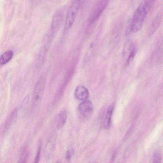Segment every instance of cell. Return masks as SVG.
Here are the masks:
<instances>
[{"label": "cell", "mask_w": 163, "mask_h": 163, "mask_svg": "<svg viewBox=\"0 0 163 163\" xmlns=\"http://www.w3.org/2000/svg\"><path fill=\"white\" fill-rule=\"evenodd\" d=\"M152 1H143L137 8L132 20L130 31L136 33L140 31L151 6Z\"/></svg>", "instance_id": "cell-1"}, {"label": "cell", "mask_w": 163, "mask_h": 163, "mask_svg": "<svg viewBox=\"0 0 163 163\" xmlns=\"http://www.w3.org/2000/svg\"><path fill=\"white\" fill-rule=\"evenodd\" d=\"M75 95L76 99L80 100H83L88 98L89 92L87 88L82 85H79L75 90Z\"/></svg>", "instance_id": "cell-8"}, {"label": "cell", "mask_w": 163, "mask_h": 163, "mask_svg": "<svg viewBox=\"0 0 163 163\" xmlns=\"http://www.w3.org/2000/svg\"><path fill=\"white\" fill-rule=\"evenodd\" d=\"M46 82V77L42 76L37 83L33 93V99L37 103L41 99L45 89Z\"/></svg>", "instance_id": "cell-3"}, {"label": "cell", "mask_w": 163, "mask_h": 163, "mask_svg": "<svg viewBox=\"0 0 163 163\" xmlns=\"http://www.w3.org/2000/svg\"><path fill=\"white\" fill-rule=\"evenodd\" d=\"M114 107V105L112 104L110 105L107 109L104 123V127L106 129H109L111 126V117H112Z\"/></svg>", "instance_id": "cell-11"}, {"label": "cell", "mask_w": 163, "mask_h": 163, "mask_svg": "<svg viewBox=\"0 0 163 163\" xmlns=\"http://www.w3.org/2000/svg\"><path fill=\"white\" fill-rule=\"evenodd\" d=\"M55 163H62V162L61 161L58 160Z\"/></svg>", "instance_id": "cell-18"}, {"label": "cell", "mask_w": 163, "mask_h": 163, "mask_svg": "<svg viewBox=\"0 0 163 163\" xmlns=\"http://www.w3.org/2000/svg\"><path fill=\"white\" fill-rule=\"evenodd\" d=\"M57 138L56 131H53L50 135L45 149V155L47 159H49L54 152Z\"/></svg>", "instance_id": "cell-4"}, {"label": "cell", "mask_w": 163, "mask_h": 163, "mask_svg": "<svg viewBox=\"0 0 163 163\" xmlns=\"http://www.w3.org/2000/svg\"><path fill=\"white\" fill-rule=\"evenodd\" d=\"M64 20V14L61 12H58L55 14L51 24L52 33H56L60 28Z\"/></svg>", "instance_id": "cell-7"}, {"label": "cell", "mask_w": 163, "mask_h": 163, "mask_svg": "<svg viewBox=\"0 0 163 163\" xmlns=\"http://www.w3.org/2000/svg\"><path fill=\"white\" fill-rule=\"evenodd\" d=\"M93 109L92 103L89 101L82 102L79 107V111L81 115L84 118L89 117L92 113Z\"/></svg>", "instance_id": "cell-6"}, {"label": "cell", "mask_w": 163, "mask_h": 163, "mask_svg": "<svg viewBox=\"0 0 163 163\" xmlns=\"http://www.w3.org/2000/svg\"><path fill=\"white\" fill-rule=\"evenodd\" d=\"M109 2L107 1H101L98 2L91 15L89 19L90 24L93 23L99 19L102 13L105 10Z\"/></svg>", "instance_id": "cell-5"}, {"label": "cell", "mask_w": 163, "mask_h": 163, "mask_svg": "<svg viewBox=\"0 0 163 163\" xmlns=\"http://www.w3.org/2000/svg\"><path fill=\"white\" fill-rule=\"evenodd\" d=\"M13 52L11 50L6 51L0 56V65H4L9 62L13 57Z\"/></svg>", "instance_id": "cell-12"}, {"label": "cell", "mask_w": 163, "mask_h": 163, "mask_svg": "<svg viewBox=\"0 0 163 163\" xmlns=\"http://www.w3.org/2000/svg\"><path fill=\"white\" fill-rule=\"evenodd\" d=\"M136 52V50L135 48H134L130 52L128 56L126 59V64L128 65L130 64V62L132 60L135 56Z\"/></svg>", "instance_id": "cell-15"}, {"label": "cell", "mask_w": 163, "mask_h": 163, "mask_svg": "<svg viewBox=\"0 0 163 163\" xmlns=\"http://www.w3.org/2000/svg\"><path fill=\"white\" fill-rule=\"evenodd\" d=\"M83 1H74L68 8L66 19L65 31L69 30L72 25L81 8L84 2Z\"/></svg>", "instance_id": "cell-2"}, {"label": "cell", "mask_w": 163, "mask_h": 163, "mask_svg": "<svg viewBox=\"0 0 163 163\" xmlns=\"http://www.w3.org/2000/svg\"><path fill=\"white\" fill-rule=\"evenodd\" d=\"M67 120V112L65 107H63L60 111L58 115L57 127L58 129L62 128L66 123Z\"/></svg>", "instance_id": "cell-10"}, {"label": "cell", "mask_w": 163, "mask_h": 163, "mask_svg": "<svg viewBox=\"0 0 163 163\" xmlns=\"http://www.w3.org/2000/svg\"><path fill=\"white\" fill-rule=\"evenodd\" d=\"M29 156V152L28 150L24 151L21 154L17 163H27Z\"/></svg>", "instance_id": "cell-13"}, {"label": "cell", "mask_w": 163, "mask_h": 163, "mask_svg": "<svg viewBox=\"0 0 163 163\" xmlns=\"http://www.w3.org/2000/svg\"><path fill=\"white\" fill-rule=\"evenodd\" d=\"M161 157L158 152H156L153 156L152 163H161Z\"/></svg>", "instance_id": "cell-16"}, {"label": "cell", "mask_w": 163, "mask_h": 163, "mask_svg": "<svg viewBox=\"0 0 163 163\" xmlns=\"http://www.w3.org/2000/svg\"><path fill=\"white\" fill-rule=\"evenodd\" d=\"M41 142L39 143V145L38 148L37 152L36 154V156L34 160L33 163H39L41 151Z\"/></svg>", "instance_id": "cell-17"}, {"label": "cell", "mask_w": 163, "mask_h": 163, "mask_svg": "<svg viewBox=\"0 0 163 163\" xmlns=\"http://www.w3.org/2000/svg\"><path fill=\"white\" fill-rule=\"evenodd\" d=\"M162 19V12L158 13L153 21L149 30V35L152 36L158 29Z\"/></svg>", "instance_id": "cell-9"}, {"label": "cell", "mask_w": 163, "mask_h": 163, "mask_svg": "<svg viewBox=\"0 0 163 163\" xmlns=\"http://www.w3.org/2000/svg\"><path fill=\"white\" fill-rule=\"evenodd\" d=\"M74 153V149L72 147L68 148L66 152V158L68 161H70Z\"/></svg>", "instance_id": "cell-14"}]
</instances>
